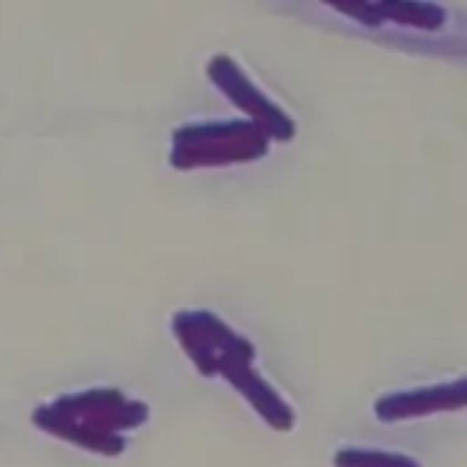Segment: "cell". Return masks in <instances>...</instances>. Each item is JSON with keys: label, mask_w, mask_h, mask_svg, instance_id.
I'll list each match as a JSON object with an SVG mask.
<instances>
[{"label": "cell", "mask_w": 467, "mask_h": 467, "mask_svg": "<svg viewBox=\"0 0 467 467\" xmlns=\"http://www.w3.org/2000/svg\"><path fill=\"white\" fill-rule=\"evenodd\" d=\"M171 332L202 376H223L261 414L268 427L289 431L296 414L278 391L253 370L255 345L228 327L215 312L182 309L171 317Z\"/></svg>", "instance_id": "6da1fadb"}, {"label": "cell", "mask_w": 467, "mask_h": 467, "mask_svg": "<svg viewBox=\"0 0 467 467\" xmlns=\"http://www.w3.org/2000/svg\"><path fill=\"white\" fill-rule=\"evenodd\" d=\"M149 414L151 411L143 401L128 399L118 389H88L64 393L57 401L38 406L31 419L51 437L115 457L126 450L123 431L143 427Z\"/></svg>", "instance_id": "7a4b0ae2"}, {"label": "cell", "mask_w": 467, "mask_h": 467, "mask_svg": "<svg viewBox=\"0 0 467 467\" xmlns=\"http://www.w3.org/2000/svg\"><path fill=\"white\" fill-rule=\"evenodd\" d=\"M271 139L253 120H204L187 123L171 133L169 164L179 171L202 166L245 164L264 159Z\"/></svg>", "instance_id": "3957f363"}, {"label": "cell", "mask_w": 467, "mask_h": 467, "mask_svg": "<svg viewBox=\"0 0 467 467\" xmlns=\"http://www.w3.org/2000/svg\"><path fill=\"white\" fill-rule=\"evenodd\" d=\"M207 77L225 98L243 113L251 115L255 126H261L268 133V139L291 140L296 133V123L289 115L278 108L276 102H271L261 89L251 82V77L240 69L238 62H233L230 57L220 54L213 57L207 64Z\"/></svg>", "instance_id": "277c9868"}, {"label": "cell", "mask_w": 467, "mask_h": 467, "mask_svg": "<svg viewBox=\"0 0 467 467\" xmlns=\"http://www.w3.org/2000/svg\"><path fill=\"white\" fill-rule=\"evenodd\" d=\"M465 401L467 380L460 379L440 383V386L386 393L376 401V417L391 424V421L427 417V414H437V411H455V409H462Z\"/></svg>", "instance_id": "5b68a950"}, {"label": "cell", "mask_w": 467, "mask_h": 467, "mask_svg": "<svg viewBox=\"0 0 467 467\" xmlns=\"http://www.w3.org/2000/svg\"><path fill=\"white\" fill-rule=\"evenodd\" d=\"M335 11L350 16L360 24L376 28L383 21L399 26H414L424 31H440L447 24V13L434 3H358V0H329Z\"/></svg>", "instance_id": "8992f818"}, {"label": "cell", "mask_w": 467, "mask_h": 467, "mask_svg": "<svg viewBox=\"0 0 467 467\" xmlns=\"http://www.w3.org/2000/svg\"><path fill=\"white\" fill-rule=\"evenodd\" d=\"M332 462L335 467H421L409 455L370 447H342L340 452H335Z\"/></svg>", "instance_id": "52a82bcc"}]
</instances>
